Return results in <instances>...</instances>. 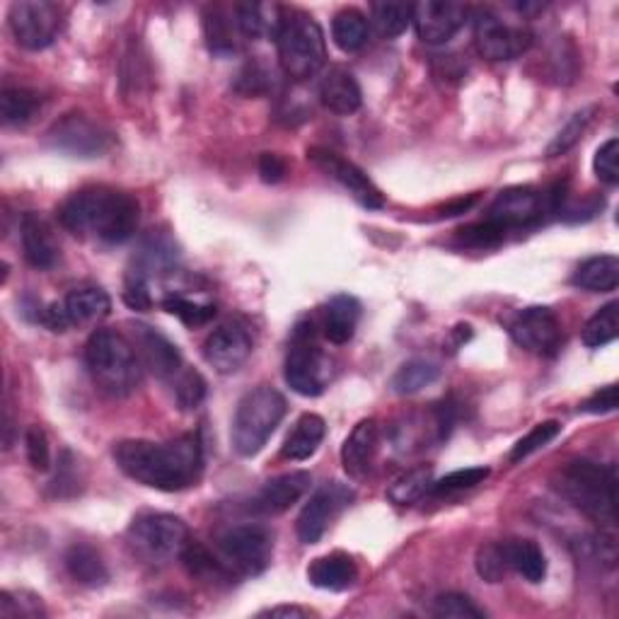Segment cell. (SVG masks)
Instances as JSON below:
<instances>
[{
  "mask_svg": "<svg viewBox=\"0 0 619 619\" xmlns=\"http://www.w3.org/2000/svg\"><path fill=\"white\" fill-rule=\"evenodd\" d=\"M114 460L126 476L158 492H182L203 472L201 441L194 433L168 443L122 441L114 445Z\"/></svg>",
  "mask_w": 619,
  "mask_h": 619,
  "instance_id": "obj_1",
  "label": "cell"
},
{
  "mask_svg": "<svg viewBox=\"0 0 619 619\" xmlns=\"http://www.w3.org/2000/svg\"><path fill=\"white\" fill-rule=\"evenodd\" d=\"M59 221L69 233L92 237L107 245L132 240L140 223V206L126 191L88 187L75 191L59 209Z\"/></svg>",
  "mask_w": 619,
  "mask_h": 619,
  "instance_id": "obj_2",
  "label": "cell"
},
{
  "mask_svg": "<svg viewBox=\"0 0 619 619\" xmlns=\"http://www.w3.org/2000/svg\"><path fill=\"white\" fill-rule=\"evenodd\" d=\"M554 488L605 530L617 523V470L591 460H571L554 474Z\"/></svg>",
  "mask_w": 619,
  "mask_h": 619,
  "instance_id": "obj_3",
  "label": "cell"
},
{
  "mask_svg": "<svg viewBox=\"0 0 619 619\" xmlns=\"http://www.w3.org/2000/svg\"><path fill=\"white\" fill-rule=\"evenodd\" d=\"M85 363L97 389L110 397H128L140 385V358L134 344L114 330H97L85 344Z\"/></svg>",
  "mask_w": 619,
  "mask_h": 619,
  "instance_id": "obj_4",
  "label": "cell"
},
{
  "mask_svg": "<svg viewBox=\"0 0 619 619\" xmlns=\"http://www.w3.org/2000/svg\"><path fill=\"white\" fill-rule=\"evenodd\" d=\"M286 397L269 385H259L243 395L237 401L231 441L237 455L255 458L274 436L278 423L286 417Z\"/></svg>",
  "mask_w": 619,
  "mask_h": 619,
  "instance_id": "obj_5",
  "label": "cell"
},
{
  "mask_svg": "<svg viewBox=\"0 0 619 619\" xmlns=\"http://www.w3.org/2000/svg\"><path fill=\"white\" fill-rule=\"evenodd\" d=\"M276 49L281 69L293 81L312 78L324 66V59H327L324 32L306 13L281 15V25L276 29Z\"/></svg>",
  "mask_w": 619,
  "mask_h": 619,
  "instance_id": "obj_6",
  "label": "cell"
},
{
  "mask_svg": "<svg viewBox=\"0 0 619 619\" xmlns=\"http://www.w3.org/2000/svg\"><path fill=\"white\" fill-rule=\"evenodd\" d=\"M284 375L293 393L302 397H318L332 383L334 363L320 346L312 320H302L293 330Z\"/></svg>",
  "mask_w": 619,
  "mask_h": 619,
  "instance_id": "obj_7",
  "label": "cell"
},
{
  "mask_svg": "<svg viewBox=\"0 0 619 619\" xmlns=\"http://www.w3.org/2000/svg\"><path fill=\"white\" fill-rule=\"evenodd\" d=\"M189 542V528L170 513H144L128 528V545L146 564H168L179 557Z\"/></svg>",
  "mask_w": 619,
  "mask_h": 619,
  "instance_id": "obj_8",
  "label": "cell"
},
{
  "mask_svg": "<svg viewBox=\"0 0 619 619\" xmlns=\"http://www.w3.org/2000/svg\"><path fill=\"white\" fill-rule=\"evenodd\" d=\"M227 567L243 575H259L274 557V535L264 525H233L219 537Z\"/></svg>",
  "mask_w": 619,
  "mask_h": 619,
  "instance_id": "obj_9",
  "label": "cell"
},
{
  "mask_svg": "<svg viewBox=\"0 0 619 619\" xmlns=\"http://www.w3.org/2000/svg\"><path fill=\"white\" fill-rule=\"evenodd\" d=\"M10 29L23 49L41 51L59 35L61 13L49 0H20L10 5Z\"/></svg>",
  "mask_w": 619,
  "mask_h": 619,
  "instance_id": "obj_10",
  "label": "cell"
},
{
  "mask_svg": "<svg viewBox=\"0 0 619 619\" xmlns=\"http://www.w3.org/2000/svg\"><path fill=\"white\" fill-rule=\"evenodd\" d=\"M474 25V45L488 61H510L525 53L532 35L525 27L508 25L492 10H476L472 17Z\"/></svg>",
  "mask_w": 619,
  "mask_h": 619,
  "instance_id": "obj_11",
  "label": "cell"
},
{
  "mask_svg": "<svg viewBox=\"0 0 619 619\" xmlns=\"http://www.w3.org/2000/svg\"><path fill=\"white\" fill-rule=\"evenodd\" d=\"M51 148L73 158H102L112 148V134L83 114H69L47 134Z\"/></svg>",
  "mask_w": 619,
  "mask_h": 619,
  "instance_id": "obj_12",
  "label": "cell"
},
{
  "mask_svg": "<svg viewBox=\"0 0 619 619\" xmlns=\"http://www.w3.org/2000/svg\"><path fill=\"white\" fill-rule=\"evenodd\" d=\"M545 213H552L547 191H540L535 187H510L498 191L494 203L488 206L486 221L496 223L504 231H513V227H528L535 225Z\"/></svg>",
  "mask_w": 619,
  "mask_h": 619,
  "instance_id": "obj_13",
  "label": "cell"
},
{
  "mask_svg": "<svg viewBox=\"0 0 619 619\" xmlns=\"http://www.w3.org/2000/svg\"><path fill=\"white\" fill-rule=\"evenodd\" d=\"M308 160L314 168H320L324 175L339 182L342 187L351 194V197L363 206V209L377 211L385 206V197L380 191L373 179L366 172L354 165L351 160H344L339 153H334L330 148H308Z\"/></svg>",
  "mask_w": 619,
  "mask_h": 619,
  "instance_id": "obj_14",
  "label": "cell"
},
{
  "mask_svg": "<svg viewBox=\"0 0 619 619\" xmlns=\"http://www.w3.org/2000/svg\"><path fill=\"white\" fill-rule=\"evenodd\" d=\"M354 502V492L339 482H330L320 486L310 496V502L302 506L298 516V537L302 545H318L324 532L332 525V520Z\"/></svg>",
  "mask_w": 619,
  "mask_h": 619,
  "instance_id": "obj_15",
  "label": "cell"
},
{
  "mask_svg": "<svg viewBox=\"0 0 619 619\" xmlns=\"http://www.w3.org/2000/svg\"><path fill=\"white\" fill-rule=\"evenodd\" d=\"M470 10L460 3H441V0H423L411 5V25H414L423 45L441 47L465 27Z\"/></svg>",
  "mask_w": 619,
  "mask_h": 619,
  "instance_id": "obj_16",
  "label": "cell"
},
{
  "mask_svg": "<svg viewBox=\"0 0 619 619\" xmlns=\"http://www.w3.org/2000/svg\"><path fill=\"white\" fill-rule=\"evenodd\" d=\"M252 354V336L240 322H225L203 342V358L221 375L237 373Z\"/></svg>",
  "mask_w": 619,
  "mask_h": 619,
  "instance_id": "obj_17",
  "label": "cell"
},
{
  "mask_svg": "<svg viewBox=\"0 0 619 619\" xmlns=\"http://www.w3.org/2000/svg\"><path fill=\"white\" fill-rule=\"evenodd\" d=\"M510 336L513 342L530 354L552 356L561 346V324L549 308H525L510 322Z\"/></svg>",
  "mask_w": 619,
  "mask_h": 619,
  "instance_id": "obj_18",
  "label": "cell"
},
{
  "mask_svg": "<svg viewBox=\"0 0 619 619\" xmlns=\"http://www.w3.org/2000/svg\"><path fill=\"white\" fill-rule=\"evenodd\" d=\"M134 349L140 358V366L162 380H175L182 373V354L165 334L148 327V324H134Z\"/></svg>",
  "mask_w": 619,
  "mask_h": 619,
  "instance_id": "obj_19",
  "label": "cell"
},
{
  "mask_svg": "<svg viewBox=\"0 0 619 619\" xmlns=\"http://www.w3.org/2000/svg\"><path fill=\"white\" fill-rule=\"evenodd\" d=\"M312 486V476L310 472H286L281 476H274L269 480L259 494L255 496V510L264 516H278L286 513V510L298 504L302 496L310 492Z\"/></svg>",
  "mask_w": 619,
  "mask_h": 619,
  "instance_id": "obj_20",
  "label": "cell"
},
{
  "mask_svg": "<svg viewBox=\"0 0 619 619\" xmlns=\"http://www.w3.org/2000/svg\"><path fill=\"white\" fill-rule=\"evenodd\" d=\"M377 436H380L377 421L363 419L356 423L354 431L349 433V438L344 441L342 465L351 480H366V476L371 474L377 453Z\"/></svg>",
  "mask_w": 619,
  "mask_h": 619,
  "instance_id": "obj_21",
  "label": "cell"
},
{
  "mask_svg": "<svg viewBox=\"0 0 619 619\" xmlns=\"http://www.w3.org/2000/svg\"><path fill=\"white\" fill-rule=\"evenodd\" d=\"M20 237H23V252L29 267L35 269H53L59 264L61 249L57 237H53L51 225L41 219L39 213H25L20 223Z\"/></svg>",
  "mask_w": 619,
  "mask_h": 619,
  "instance_id": "obj_22",
  "label": "cell"
},
{
  "mask_svg": "<svg viewBox=\"0 0 619 619\" xmlns=\"http://www.w3.org/2000/svg\"><path fill=\"white\" fill-rule=\"evenodd\" d=\"M320 97L322 104L339 116L356 114L363 102L361 85H358L356 75L344 66H334L324 73L320 83Z\"/></svg>",
  "mask_w": 619,
  "mask_h": 619,
  "instance_id": "obj_23",
  "label": "cell"
},
{
  "mask_svg": "<svg viewBox=\"0 0 619 619\" xmlns=\"http://www.w3.org/2000/svg\"><path fill=\"white\" fill-rule=\"evenodd\" d=\"M361 320V302L354 296H334L322 310V336L330 344H349Z\"/></svg>",
  "mask_w": 619,
  "mask_h": 619,
  "instance_id": "obj_24",
  "label": "cell"
},
{
  "mask_svg": "<svg viewBox=\"0 0 619 619\" xmlns=\"http://www.w3.org/2000/svg\"><path fill=\"white\" fill-rule=\"evenodd\" d=\"M308 581L322 591H346L358 581L356 561L344 552H332L318 557L308 569Z\"/></svg>",
  "mask_w": 619,
  "mask_h": 619,
  "instance_id": "obj_25",
  "label": "cell"
},
{
  "mask_svg": "<svg viewBox=\"0 0 619 619\" xmlns=\"http://www.w3.org/2000/svg\"><path fill=\"white\" fill-rule=\"evenodd\" d=\"M177 262V249L172 245L170 237L165 235H148L144 245L134 257V269L128 271V276L150 281L153 276L168 274V271L175 269Z\"/></svg>",
  "mask_w": 619,
  "mask_h": 619,
  "instance_id": "obj_26",
  "label": "cell"
},
{
  "mask_svg": "<svg viewBox=\"0 0 619 619\" xmlns=\"http://www.w3.org/2000/svg\"><path fill=\"white\" fill-rule=\"evenodd\" d=\"M63 306H66L71 327L97 324L112 312L110 296H107V293L97 286H85V288L71 290L66 300H63Z\"/></svg>",
  "mask_w": 619,
  "mask_h": 619,
  "instance_id": "obj_27",
  "label": "cell"
},
{
  "mask_svg": "<svg viewBox=\"0 0 619 619\" xmlns=\"http://www.w3.org/2000/svg\"><path fill=\"white\" fill-rule=\"evenodd\" d=\"M504 557L510 571H516L528 583H542L547 575V557L537 542L532 540H508L502 542Z\"/></svg>",
  "mask_w": 619,
  "mask_h": 619,
  "instance_id": "obj_28",
  "label": "cell"
},
{
  "mask_svg": "<svg viewBox=\"0 0 619 619\" xmlns=\"http://www.w3.org/2000/svg\"><path fill=\"white\" fill-rule=\"evenodd\" d=\"M324 433H327V423H324L320 414H302L296 421V429L288 433L281 455L293 462L308 460L314 453H318L320 443L324 441Z\"/></svg>",
  "mask_w": 619,
  "mask_h": 619,
  "instance_id": "obj_29",
  "label": "cell"
},
{
  "mask_svg": "<svg viewBox=\"0 0 619 619\" xmlns=\"http://www.w3.org/2000/svg\"><path fill=\"white\" fill-rule=\"evenodd\" d=\"M571 284L589 293H612L619 284V259L615 255L591 257L573 271Z\"/></svg>",
  "mask_w": 619,
  "mask_h": 619,
  "instance_id": "obj_30",
  "label": "cell"
},
{
  "mask_svg": "<svg viewBox=\"0 0 619 619\" xmlns=\"http://www.w3.org/2000/svg\"><path fill=\"white\" fill-rule=\"evenodd\" d=\"M179 559H182L184 569H187L191 579L211 583V585L233 581V569L227 567L225 561L215 559L213 554L201 545V542H187V547L182 549Z\"/></svg>",
  "mask_w": 619,
  "mask_h": 619,
  "instance_id": "obj_31",
  "label": "cell"
},
{
  "mask_svg": "<svg viewBox=\"0 0 619 619\" xmlns=\"http://www.w3.org/2000/svg\"><path fill=\"white\" fill-rule=\"evenodd\" d=\"M66 571L75 583L88 585V589H97L110 581L102 554L90 545H73L66 552Z\"/></svg>",
  "mask_w": 619,
  "mask_h": 619,
  "instance_id": "obj_32",
  "label": "cell"
},
{
  "mask_svg": "<svg viewBox=\"0 0 619 619\" xmlns=\"http://www.w3.org/2000/svg\"><path fill=\"white\" fill-rule=\"evenodd\" d=\"M368 32H371V25H368V17L361 13V10H356V8H344L332 20V39H334V45L339 47L342 51H346V53L363 49L366 41H368Z\"/></svg>",
  "mask_w": 619,
  "mask_h": 619,
  "instance_id": "obj_33",
  "label": "cell"
},
{
  "mask_svg": "<svg viewBox=\"0 0 619 619\" xmlns=\"http://www.w3.org/2000/svg\"><path fill=\"white\" fill-rule=\"evenodd\" d=\"M441 377V368L426 361V358H414L399 368L393 377V389L397 395H417L423 387H429Z\"/></svg>",
  "mask_w": 619,
  "mask_h": 619,
  "instance_id": "obj_34",
  "label": "cell"
},
{
  "mask_svg": "<svg viewBox=\"0 0 619 619\" xmlns=\"http://www.w3.org/2000/svg\"><path fill=\"white\" fill-rule=\"evenodd\" d=\"M431 484H433V470L426 465H419L389 484L387 498L397 506L417 504L423 494L431 492Z\"/></svg>",
  "mask_w": 619,
  "mask_h": 619,
  "instance_id": "obj_35",
  "label": "cell"
},
{
  "mask_svg": "<svg viewBox=\"0 0 619 619\" xmlns=\"http://www.w3.org/2000/svg\"><path fill=\"white\" fill-rule=\"evenodd\" d=\"M617 334H619V302L612 300L585 322L581 339L585 346H591V349H601V346L615 342Z\"/></svg>",
  "mask_w": 619,
  "mask_h": 619,
  "instance_id": "obj_36",
  "label": "cell"
},
{
  "mask_svg": "<svg viewBox=\"0 0 619 619\" xmlns=\"http://www.w3.org/2000/svg\"><path fill=\"white\" fill-rule=\"evenodd\" d=\"M39 110V97L25 88H5L0 95V116L5 126H25Z\"/></svg>",
  "mask_w": 619,
  "mask_h": 619,
  "instance_id": "obj_37",
  "label": "cell"
},
{
  "mask_svg": "<svg viewBox=\"0 0 619 619\" xmlns=\"http://www.w3.org/2000/svg\"><path fill=\"white\" fill-rule=\"evenodd\" d=\"M371 15L377 35L385 39L405 35L407 27L411 25V5L407 3H373Z\"/></svg>",
  "mask_w": 619,
  "mask_h": 619,
  "instance_id": "obj_38",
  "label": "cell"
},
{
  "mask_svg": "<svg viewBox=\"0 0 619 619\" xmlns=\"http://www.w3.org/2000/svg\"><path fill=\"white\" fill-rule=\"evenodd\" d=\"M203 27H206V39H209V47L213 53L225 57V53L235 51L233 20L227 17L223 10H219V8L209 10V13H206V20H203Z\"/></svg>",
  "mask_w": 619,
  "mask_h": 619,
  "instance_id": "obj_39",
  "label": "cell"
},
{
  "mask_svg": "<svg viewBox=\"0 0 619 619\" xmlns=\"http://www.w3.org/2000/svg\"><path fill=\"white\" fill-rule=\"evenodd\" d=\"M597 112V107H589V110H581V112H575L567 126L561 128V132L554 136L552 144L547 146V158H557V156H564L567 150H571L575 144H579L581 136L585 128H589V124L593 122V116Z\"/></svg>",
  "mask_w": 619,
  "mask_h": 619,
  "instance_id": "obj_40",
  "label": "cell"
},
{
  "mask_svg": "<svg viewBox=\"0 0 619 619\" xmlns=\"http://www.w3.org/2000/svg\"><path fill=\"white\" fill-rule=\"evenodd\" d=\"M559 433H561V423L559 421H542V423H537V426L532 429L528 436H523L513 445V450H510V462H520V460L530 458L532 453L547 448V445L559 436Z\"/></svg>",
  "mask_w": 619,
  "mask_h": 619,
  "instance_id": "obj_41",
  "label": "cell"
},
{
  "mask_svg": "<svg viewBox=\"0 0 619 619\" xmlns=\"http://www.w3.org/2000/svg\"><path fill=\"white\" fill-rule=\"evenodd\" d=\"M162 308L175 314L184 324H189V327H199V324L213 320L215 314V306H211V302H197L184 296H168L162 300Z\"/></svg>",
  "mask_w": 619,
  "mask_h": 619,
  "instance_id": "obj_42",
  "label": "cell"
},
{
  "mask_svg": "<svg viewBox=\"0 0 619 619\" xmlns=\"http://www.w3.org/2000/svg\"><path fill=\"white\" fill-rule=\"evenodd\" d=\"M431 612L441 619H482L484 610H480L470 597L462 593H441L433 601Z\"/></svg>",
  "mask_w": 619,
  "mask_h": 619,
  "instance_id": "obj_43",
  "label": "cell"
},
{
  "mask_svg": "<svg viewBox=\"0 0 619 619\" xmlns=\"http://www.w3.org/2000/svg\"><path fill=\"white\" fill-rule=\"evenodd\" d=\"M504 237H506L504 227H498L496 223L486 221V219L482 223H472L458 231V243L465 247H476V249L502 245Z\"/></svg>",
  "mask_w": 619,
  "mask_h": 619,
  "instance_id": "obj_44",
  "label": "cell"
},
{
  "mask_svg": "<svg viewBox=\"0 0 619 619\" xmlns=\"http://www.w3.org/2000/svg\"><path fill=\"white\" fill-rule=\"evenodd\" d=\"M488 476V467H467V470H458L445 474L443 480L431 484L433 494H455V492H465V488H472L476 484H482Z\"/></svg>",
  "mask_w": 619,
  "mask_h": 619,
  "instance_id": "obj_45",
  "label": "cell"
},
{
  "mask_svg": "<svg viewBox=\"0 0 619 619\" xmlns=\"http://www.w3.org/2000/svg\"><path fill=\"white\" fill-rule=\"evenodd\" d=\"M206 397V380L197 371H182L175 377V399L182 409H197Z\"/></svg>",
  "mask_w": 619,
  "mask_h": 619,
  "instance_id": "obj_46",
  "label": "cell"
},
{
  "mask_svg": "<svg viewBox=\"0 0 619 619\" xmlns=\"http://www.w3.org/2000/svg\"><path fill=\"white\" fill-rule=\"evenodd\" d=\"M595 175L601 182L610 184V187H617L619 184V140L610 138L597 148L595 160H593Z\"/></svg>",
  "mask_w": 619,
  "mask_h": 619,
  "instance_id": "obj_47",
  "label": "cell"
},
{
  "mask_svg": "<svg viewBox=\"0 0 619 619\" xmlns=\"http://www.w3.org/2000/svg\"><path fill=\"white\" fill-rule=\"evenodd\" d=\"M506 571H508V564H506L502 545H486L476 552V573H480L484 581L488 583L504 581Z\"/></svg>",
  "mask_w": 619,
  "mask_h": 619,
  "instance_id": "obj_48",
  "label": "cell"
},
{
  "mask_svg": "<svg viewBox=\"0 0 619 619\" xmlns=\"http://www.w3.org/2000/svg\"><path fill=\"white\" fill-rule=\"evenodd\" d=\"M0 615L3 617H41L45 607L35 595L27 593H3L0 595Z\"/></svg>",
  "mask_w": 619,
  "mask_h": 619,
  "instance_id": "obj_49",
  "label": "cell"
},
{
  "mask_svg": "<svg viewBox=\"0 0 619 619\" xmlns=\"http://www.w3.org/2000/svg\"><path fill=\"white\" fill-rule=\"evenodd\" d=\"M25 448H27V460L35 467L37 472H47L51 467V450H49V438L41 426H29L25 433Z\"/></svg>",
  "mask_w": 619,
  "mask_h": 619,
  "instance_id": "obj_50",
  "label": "cell"
},
{
  "mask_svg": "<svg viewBox=\"0 0 619 619\" xmlns=\"http://www.w3.org/2000/svg\"><path fill=\"white\" fill-rule=\"evenodd\" d=\"M617 385H607L585 399L579 411H583V414H610V411L617 409Z\"/></svg>",
  "mask_w": 619,
  "mask_h": 619,
  "instance_id": "obj_51",
  "label": "cell"
},
{
  "mask_svg": "<svg viewBox=\"0 0 619 619\" xmlns=\"http://www.w3.org/2000/svg\"><path fill=\"white\" fill-rule=\"evenodd\" d=\"M259 175L267 184H276L286 177V162L276 153H264L259 158Z\"/></svg>",
  "mask_w": 619,
  "mask_h": 619,
  "instance_id": "obj_52",
  "label": "cell"
},
{
  "mask_svg": "<svg viewBox=\"0 0 619 619\" xmlns=\"http://www.w3.org/2000/svg\"><path fill=\"white\" fill-rule=\"evenodd\" d=\"M41 322H45L51 332H66L71 327L69 312L63 302H51V306H47V310L41 312Z\"/></svg>",
  "mask_w": 619,
  "mask_h": 619,
  "instance_id": "obj_53",
  "label": "cell"
},
{
  "mask_svg": "<svg viewBox=\"0 0 619 619\" xmlns=\"http://www.w3.org/2000/svg\"><path fill=\"white\" fill-rule=\"evenodd\" d=\"M474 201H476V197L453 201V203H448V206H443L441 215H445V219H453V215H460V213H465V211H470L472 206H474Z\"/></svg>",
  "mask_w": 619,
  "mask_h": 619,
  "instance_id": "obj_54",
  "label": "cell"
},
{
  "mask_svg": "<svg viewBox=\"0 0 619 619\" xmlns=\"http://www.w3.org/2000/svg\"><path fill=\"white\" fill-rule=\"evenodd\" d=\"M310 612L302 610V607L296 605H281V607H271V610L262 612V617H308Z\"/></svg>",
  "mask_w": 619,
  "mask_h": 619,
  "instance_id": "obj_55",
  "label": "cell"
}]
</instances>
